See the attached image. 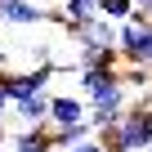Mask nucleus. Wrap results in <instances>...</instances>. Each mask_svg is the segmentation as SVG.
I'll use <instances>...</instances> for the list:
<instances>
[{
  "mask_svg": "<svg viewBox=\"0 0 152 152\" xmlns=\"http://www.w3.org/2000/svg\"><path fill=\"white\" fill-rule=\"evenodd\" d=\"M99 14H103V18H112V23L121 27V23H130V18H134V0H99Z\"/></svg>",
  "mask_w": 152,
  "mask_h": 152,
  "instance_id": "obj_11",
  "label": "nucleus"
},
{
  "mask_svg": "<svg viewBox=\"0 0 152 152\" xmlns=\"http://www.w3.org/2000/svg\"><path fill=\"white\" fill-rule=\"evenodd\" d=\"M103 143H107V152H143V148L152 143V94H139V99L125 107L121 130L107 134Z\"/></svg>",
  "mask_w": 152,
  "mask_h": 152,
  "instance_id": "obj_1",
  "label": "nucleus"
},
{
  "mask_svg": "<svg viewBox=\"0 0 152 152\" xmlns=\"http://www.w3.org/2000/svg\"><path fill=\"white\" fill-rule=\"evenodd\" d=\"M54 72H58L54 63H40V67H31V72H0V90L9 94V103H27V99L45 94V85H49Z\"/></svg>",
  "mask_w": 152,
  "mask_h": 152,
  "instance_id": "obj_2",
  "label": "nucleus"
},
{
  "mask_svg": "<svg viewBox=\"0 0 152 152\" xmlns=\"http://www.w3.org/2000/svg\"><path fill=\"white\" fill-rule=\"evenodd\" d=\"M0 5H23V0H0Z\"/></svg>",
  "mask_w": 152,
  "mask_h": 152,
  "instance_id": "obj_15",
  "label": "nucleus"
},
{
  "mask_svg": "<svg viewBox=\"0 0 152 152\" xmlns=\"http://www.w3.org/2000/svg\"><path fill=\"white\" fill-rule=\"evenodd\" d=\"M0 23H5V14H0Z\"/></svg>",
  "mask_w": 152,
  "mask_h": 152,
  "instance_id": "obj_18",
  "label": "nucleus"
},
{
  "mask_svg": "<svg viewBox=\"0 0 152 152\" xmlns=\"http://www.w3.org/2000/svg\"><path fill=\"white\" fill-rule=\"evenodd\" d=\"M49 107H54V94L45 90V94H36V99H27V103H14L9 112L23 121V130H31V125H49Z\"/></svg>",
  "mask_w": 152,
  "mask_h": 152,
  "instance_id": "obj_7",
  "label": "nucleus"
},
{
  "mask_svg": "<svg viewBox=\"0 0 152 152\" xmlns=\"http://www.w3.org/2000/svg\"><path fill=\"white\" fill-rule=\"evenodd\" d=\"M90 121V103L76 99V94H54V107H49V125L63 130V125H81Z\"/></svg>",
  "mask_w": 152,
  "mask_h": 152,
  "instance_id": "obj_4",
  "label": "nucleus"
},
{
  "mask_svg": "<svg viewBox=\"0 0 152 152\" xmlns=\"http://www.w3.org/2000/svg\"><path fill=\"white\" fill-rule=\"evenodd\" d=\"M67 152H107V143H103V139H90V143H81V148H67Z\"/></svg>",
  "mask_w": 152,
  "mask_h": 152,
  "instance_id": "obj_13",
  "label": "nucleus"
},
{
  "mask_svg": "<svg viewBox=\"0 0 152 152\" xmlns=\"http://www.w3.org/2000/svg\"><path fill=\"white\" fill-rule=\"evenodd\" d=\"M134 5H152V0H134Z\"/></svg>",
  "mask_w": 152,
  "mask_h": 152,
  "instance_id": "obj_16",
  "label": "nucleus"
},
{
  "mask_svg": "<svg viewBox=\"0 0 152 152\" xmlns=\"http://www.w3.org/2000/svg\"><path fill=\"white\" fill-rule=\"evenodd\" d=\"M0 14H5V23H18V27H36V23L54 18L45 5H36V0H23V5H0Z\"/></svg>",
  "mask_w": 152,
  "mask_h": 152,
  "instance_id": "obj_8",
  "label": "nucleus"
},
{
  "mask_svg": "<svg viewBox=\"0 0 152 152\" xmlns=\"http://www.w3.org/2000/svg\"><path fill=\"white\" fill-rule=\"evenodd\" d=\"M76 45H103V49H116V23L112 18H94L90 27H76V31H67Z\"/></svg>",
  "mask_w": 152,
  "mask_h": 152,
  "instance_id": "obj_5",
  "label": "nucleus"
},
{
  "mask_svg": "<svg viewBox=\"0 0 152 152\" xmlns=\"http://www.w3.org/2000/svg\"><path fill=\"white\" fill-rule=\"evenodd\" d=\"M139 63L152 67V27H143V49H139Z\"/></svg>",
  "mask_w": 152,
  "mask_h": 152,
  "instance_id": "obj_12",
  "label": "nucleus"
},
{
  "mask_svg": "<svg viewBox=\"0 0 152 152\" xmlns=\"http://www.w3.org/2000/svg\"><path fill=\"white\" fill-rule=\"evenodd\" d=\"M76 72H94V67H125V58H121V49H103V45H81V54H76V63H72Z\"/></svg>",
  "mask_w": 152,
  "mask_h": 152,
  "instance_id": "obj_6",
  "label": "nucleus"
},
{
  "mask_svg": "<svg viewBox=\"0 0 152 152\" xmlns=\"http://www.w3.org/2000/svg\"><path fill=\"white\" fill-rule=\"evenodd\" d=\"M148 27H152V23H148ZM116 49H121V58H125V63H139L143 27H139V23H121V27H116Z\"/></svg>",
  "mask_w": 152,
  "mask_h": 152,
  "instance_id": "obj_9",
  "label": "nucleus"
},
{
  "mask_svg": "<svg viewBox=\"0 0 152 152\" xmlns=\"http://www.w3.org/2000/svg\"><path fill=\"white\" fill-rule=\"evenodd\" d=\"M0 152H9V148H5V143H0Z\"/></svg>",
  "mask_w": 152,
  "mask_h": 152,
  "instance_id": "obj_17",
  "label": "nucleus"
},
{
  "mask_svg": "<svg viewBox=\"0 0 152 152\" xmlns=\"http://www.w3.org/2000/svg\"><path fill=\"white\" fill-rule=\"evenodd\" d=\"M54 139H58V152L81 148V143H90V139H94V125H90V121H81V125H63V130H54Z\"/></svg>",
  "mask_w": 152,
  "mask_h": 152,
  "instance_id": "obj_10",
  "label": "nucleus"
},
{
  "mask_svg": "<svg viewBox=\"0 0 152 152\" xmlns=\"http://www.w3.org/2000/svg\"><path fill=\"white\" fill-rule=\"evenodd\" d=\"M9 152H58V139H54V125H31V130H18L5 139Z\"/></svg>",
  "mask_w": 152,
  "mask_h": 152,
  "instance_id": "obj_3",
  "label": "nucleus"
},
{
  "mask_svg": "<svg viewBox=\"0 0 152 152\" xmlns=\"http://www.w3.org/2000/svg\"><path fill=\"white\" fill-rule=\"evenodd\" d=\"M0 72H9V58H5V49H0Z\"/></svg>",
  "mask_w": 152,
  "mask_h": 152,
  "instance_id": "obj_14",
  "label": "nucleus"
}]
</instances>
